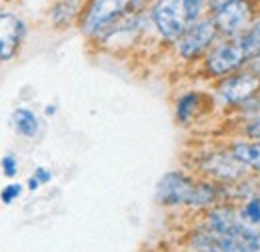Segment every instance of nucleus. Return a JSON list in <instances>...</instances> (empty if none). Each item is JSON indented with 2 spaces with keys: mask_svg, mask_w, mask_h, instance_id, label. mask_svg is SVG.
<instances>
[{
  "mask_svg": "<svg viewBox=\"0 0 260 252\" xmlns=\"http://www.w3.org/2000/svg\"><path fill=\"white\" fill-rule=\"evenodd\" d=\"M220 196L216 184L194 180L184 172H166L156 184V202L160 206H212Z\"/></svg>",
  "mask_w": 260,
  "mask_h": 252,
  "instance_id": "obj_1",
  "label": "nucleus"
},
{
  "mask_svg": "<svg viewBox=\"0 0 260 252\" xmlns=\"http://www.w3.org/2000/svg\"><path fill=\"white\" fill-rule=\"evenodd\" d=\"M204 0H156L152 6V22L166 40H178L194 22L200 20Z\"/></svg>",
  "mask_w": 260,
  "mask_h": 252,
  "instance_id": "obj_2",
  "label": "nucleus"
},
{
  "mask_svg": "<svg viewBox=\"0 0 260 252\" xmlns=\"http://www.w3.org/2000/svg\"><path fill=\"white\" fill-rule=\"evenodd\" d=\"M190 252H260V232L246 226L238 232H212L204 226L192 230L186 240Z\"/></svg>",
  "mask_w": 260,
  "mask_h": 252,
  "instance_id": "obj_3",
  "label": "nucleus"
},
{
  "mask_svg": "<svg viewBox=\"0 0 260 252\" xmlns=\"http://www.w3.org/2000/svg\"><path fill=\"white\" fill-rule=\"evenodd\" d=\"M134 4V0H90L82 14V32L86 36H100Z\"/></svg>",
  "mask_w": 260,
  "mask_h": 252,
  "instance_id": "obj_4",
  "label": "nucleus"
},
{
  "mask_svg": "<svg viewBox=\"0 0 260 252\" xmlns=\"http://www.w3.org/2000/svg\"><path fill=\"white\" fill-rule=\"evenodd\" d=\"M254 16L252 0H228L212 10V20L224 36H238L248 30Z\"/></svg>",
  "mask_w": 260,
  "mask_h": 252,
  "instance_id": "obj_5",
  "label": "nucleus"
},
{
  "mask_svg": "<svg viewBox=\"0 0 260 252\" xmlns=\"http://www.w3.org/2000/svg\"><path fill=\"white\" fill-rule=\"evenodd\" d=\"M246 62V54L238 40H226L216 46H212L206 52L204 58V70L212 78H222L238 72Z\"/></svg>",
  "mask_w": 260,
  "mask_h": 252,
  "instance_id": "obj_6",
  "label": "nucleus"
},
{
  "mask_svg": "<svg viewBox=\"0 0 260 252\" xmlns=\"http://www.w3.org/2000/svg\"><path fill=\"white\" fill-rule=\"evenodd\" d=\"M218 36V28L212 18H200L176 40V50L184 60H196L204 56Z\"/></svg>",
  "mask_w": 260,
  "mask_h": 252,
  "instance_id": "obj_7",
  "label": "nucleus"
},
{
  "mask_svg": "<svg viewBox=\"0 0 260 252\" xmlns=\"http://www.w3.org/2000/svg\"><path fill=\"white\" fill-rule=\"evenodd\" d=\"M216 92L226 104H246L260 92V76L252 72H234L220 80Z\"/></svg>",
  "mask_w": 260,
  "mask_h": 252,
  "instance_id": "obj_8",
  "label": "nucleus"
},
{
  "mask_svg": "<svg viewBox=\"0 0 260 252\" xmlns=\"http://www.w3.org/2000/svg\"><path fill=\"white\" fill-rule=\"evenodd\" d=\"M26 24L12 12H0V62L12 60L24 40Z\"/></svg>",
  "mask_w": 260,
  "mask_h": 252,
  "instance_id": "obj_9",
  "label": "nucleus"
},
{
  "mask_svg": "<svg viewBox=\"0 0 260 252\" xmlns=\"http://www.w3.org/2000/svg\"><path fill=\"white\" fill-rule=\"evenodd\" d=\"M244 164H240L232 154H210L202 160L204 174L218 178V180H236L244 174Z\"/></svg>",
  "mask_w": 260,
  "mask_h": 252,
  "instance_id": "obj_10",
  "label": "nucleus"
},
{
  "mask_svg": "<svg viewBox=\"0 0 260 252\" xmlns=\"http://www.w3.org/2000/svg\"><path fill=\"white\" fill-rule=\"evenodd\" d=\"M230 154L240 164L260 170V142H248V140H236L230 144Z\"/></svg>",
  "mask_w": 260,
  "mask_h": 252,
  "instance_id": "obj_11",
  "label": "nucleus"
},
{
  "mask_svg": "<svg viewBox=\"0 0 260 252\" xmlns=\"http://www.w3.org/2000/svg\"><path fill=\"white\" fill-rule=\"evenodd\" d=\"M202 106V94L200 92H186L178 98L176 102V120L180 124H188Z\"/></svg>",
  "mask_w": 260,
  "mask_h": 252,
  "instance_id": "obj_12",
  "label": "nucleus"
},
{
  "mask_svg": "<svg viewBox=\"0 0 260 252\" xmlns=\"http://www.w3.org/2000/svg\"><path fill=\"white\" fill-rule=\"evenodd\" d=\"M12 124L16 128V132L24 138H34L38 134V128H40L36 114L28 108H16L12 112Z\"/></svg>",
  "mask_w": 260,
  "mask_h": 252,
  "instance_id": "obj_13",
  "label": "nucleus"
},
{
  "mask_svg": "<svg viewBox=\"0 0 260 252\" xmlns=\"http://www.w3.org/2000/svg\"><path fill=\"white\" fill-rule=\"evenodd\" d=\"M238 42H240V46H242V50H244V54H246V60L252 58V56H256V54H260V20L254 22L248 30L244 32Z\"/></svg>",
  "mask_w": 260,
  "mask_h": 252,
  "instance_id": "obj_14",
  "label": "nucleus"
},
{
  "mask_svg": "<svg viewBox=\"0 0 260 252\" xmlns=\"http://www.w3.org/2000/svg\"><path fill=\"white\" fill-rule=\"evenodd\" d=\"M240 220L248 226H260V198H252L248 200L240 210H238Z\"/></svg>",
  "mask_w": 260,
  "mask_h": 252,
  "instance_id": "obj_15",
  "label": "nucleus"
},
{
  "mask_svg": "<svg viewBox=\"0 0 260 252\" xmlns=\"http://www.w3.org/2000/svg\"><path fill=\"white\" fill-rule=\"evenodd\" d=\"M52 180V172L44 166H38L32 172V176L28 178V190H38L42 184H48Z\"/></svg>",
  "mask_w": 260,
  "mask_h": 252,
  "instance_id": "obj_16",
  "label": "nucleus"
},
{
  "mask_svg": "<svg viewBox=\"0 0 260 252\" xmlns=\"http://www.w3.org/2000/svg\"><path fill=\"white\" fill-rule=\"evenodd\" d=\"M22 184H16V182H12V184H6L4 188L0 190V200L4 202V204H12L20 194H22Z\"/></svg>",
  "mask_w": 260,
  "mask_h": 252,
  "instance_id": "obj_17",
  "label": "nucleus"
},
{
  "mask_svg": "<svg viewBox=\"0 0 260 252\" xmlns=\"http://www.w3.org/2000/svg\"><path fill=\"white\" fill-rule=\"evenodd\" d=\"M0 166H2V172H4L6 178H14L18 174V162H16L14 154H6V156L2 158Z\"/></svg>",
  "mask_w": 260,
  "mask_h": 252,
  "instance_id": "obj_18",
  "label": "nucleus"
},
{
  "mask_svg": "<svg viewBox=\"0 0 260 252\" xmlns=\"http://www.w3.org/2000/svg\"><path fill=\"white\" fill-rule=\"evenodd\" d=\"M244 134H246L248 138L260 140V120H250L248 124L244 126Z\"/></svg>",
  "mask_w": 260,
  "mask_h": 252,
  "instance_id": "obj_19",
  "label": "nucleus"
},
{
  "mask_svg": "<svg viewBox=\"0 0 260 252\" xmlns=\"http://www.w3.org/2000/svg\"><path fill=\"white\" fill-rule=\"evenodd\" d=\"M228 0H208V6H210V10H216L220 4H224Z\"/></svg>",
  "mask_w": 260,
  "mask_h": 252,
  "instance_id": "obj_20",
  "label": "nucleus"
},
{
  "mask_svg": "<svg viewBox=\"0 0 260 252\" xmlns=\"http://www.w3.org/2000/svg\"><path fill=\"white\" fill-rule=\"evenodd\" d=\"M136 2H140V0H134V4H136ZM134 4H132V6H134Z\"/></svg>",
  "mask_w": 260,
  "mask_h": 252,
  "instance_id": "obj_21",
  "label": "nucleus"
}]
</instances>
